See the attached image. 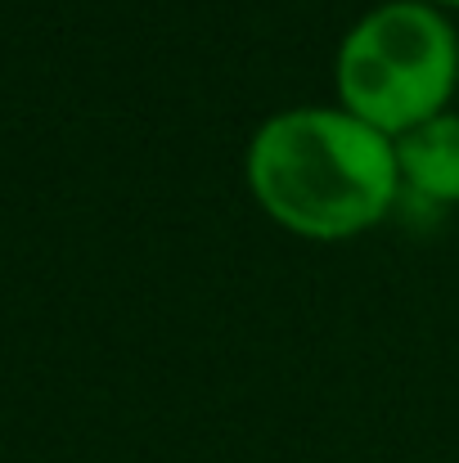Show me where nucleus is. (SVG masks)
Wrapping results in <instances>:
<instances>
[{
    "mask_svg": "<svg viewBox=\"0 0 459 463\" xmlns=\"http://www.w3.org/2000/svg\"><path fill=\"white\" fill-rule=\"evenodd\" d=\"M428 5H437L442 14H451V9H459V0H428Z\"/></svg>",
    "mask_w": 459,
    "mask_h": 463,
    "instance_id": "obj_4",
    "label": "nucleus"
},
{
    "mask_svg": "<svg viewBox=\"0 0 459 463\" xmlns=\"http://www.w3.org/2000/svg\"><path fill=\"white\" fill-rule=\"evenodd\" d=\"M397 145V171H401V189H415L428 203L455 207L459 203V113H442L406 136L392 140Z\"/></svg>",
    "mask_w": 459,
    "mask_h": 463,
    "instance_id": "obj_3",
    "label": "nucleus"
},
{
    "mask_svg": "<svg viewBox=\"0 0 459 463\" xmlns=\"http://www.w3.org/2000/svg\"><path fill=\"white\" fill-rule=\"evenodd\" d=\"M459 86V32L428 0L365 9L333 54L338 104L387 140L451 113Z\"/></svg>",
    "mask_w": 459,
    "mask_h": 463,
    "instance_id": "obj_2",
    "label": "nucleus"
},
{
    "mask_svg": "<svg viewBox=\"0 0 459 463\" xmlns=\"http://www.w3.org/2000/svg\"><path fill=\"white\" fill-rule=\"evenodd\" d=\"M253 203L293 239L347 243L401 198L397 145L342 104L271 113L244 154Z\"/></svg>",
    "mask_w": 459,
    "mask_h": 463,
    "instance_id": "obj_1",
    "label": "nucleus"
}]
</instances>
